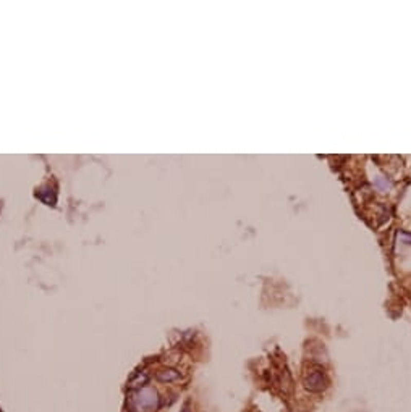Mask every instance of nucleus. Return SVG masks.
I'll return each mask as SVG.
<instances>
[{
    "label": "nucleus",
    "mask_w": 411,
    "mask_h": 412,
    "mask_svg": "<svg viewBox=\"0 0 411 412\" xmlns=\"http://www.w3.org/2000/svg\"><path fill=\"white\" fill-rule=\"evenodd\" d=\"M160 406V398L151 388H141L128 398L130 412H155Z\"/></svg>",
    "instance_id": "1"
},
{
    "label": "nucleus",
    "mask_w": 411,
    "mask_h": 412,
    "mask_svg": "<svg viewBox=\"0 0 411 412\" xmlns=\"http://www.w3.org/2000/svg\"><path fill=\"white\" fill-rule=\"evenodd\" d=\"M305 386L306 389L313 393H319L326 388V377L320 370H311L306 378H305Z\"/></svg>",
    "instance_id": "2"
},
{
    "label": "nucleus",
    "mask_w": 411,
    "mask_h": 412,
    "mask_svg": "<svg viewBox=\"0 0 411 412\" xmlns=\"http://www.w3.org/2000/svg\"><path fill=\"white\" fill-rule=\"evenodd\" d=\"M180 378V373L173 370V369H167V370H162L157 373V380L160 383H169V382H175V380H178Z\"/></svg>",
    "instance_id": "3"
},
{
    "label": "nucleus",
    "mask_w": 411,
    "mask_h": 412,
    "mask_svg": "<svg viewBox=\"0 0 411 412\" xmlns=\"http://www.w3.org/2000/svg\"><path fill=\"white\" fill-rule=\"evenodd\" d=\"M146 383H148V377H146V375H141V373H138V375H136V377L133 378V380L130 382V385H128V386H130L131 389H135V391H136V389H141V388H144V385H146Z\"/></svg>",
    "instance_id": "4"
}]
</instances>
